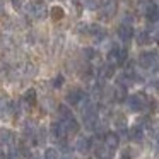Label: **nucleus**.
Instances as JSON below:
<instances>
[{"instance_id":"1","label":"nucleus","mask_w":159,"mask_h":159,"mask_svg":"<svg viewBox=\"0 0 159 159\" xmlns=\"http://www.w3.org/2000/svg\"><path fill=\"white\" fill-rule=\"evenodd\" d=\"M24 11H26V14L31 19H34V21H43V19H46V16H48V7H46L45 0H31V2L26 4Z\"/></svg>"},{"instance_id":"2","label":"nucleus","mask_w":159,"mask_h":159,"mask_svg":"<svg viewBox=\"0 0 159 159\" xmlns=\"http://www.w3.org/2000/svg\"><path fill=\"white\" fill-rule=\"evenodd\" d=\"M127 104L132 111L140 113V111H144L149 106V99L145 94H132V96L127 98Z\"/></svg>"},{"instance_id":"3","label":"nucleus","mask_w":159,"mask_h":159,"mask_svg":"<svg viewBox=\"0 0 159 159\" xmlns=\"http://www.w3.org/2000/svg\"><path fill=\"white\" fill-rule=\"evenodd\" d=\"M65 99L70 106H80V104H84L87 101V96L80 87H74V89H70L69 93H67Z\"/></svg>"},{"instance_id":"4","label":"nucleus","mask_w":159,"mask_h":159,"mask_svg":"<svg viewBox=\"0 0 159 159\" xmlns=\"http://www.w3.org/2000/svg\"><path fill=\"white\" fill-rule=\"evenodd\" d=\"M67 135L69 134H67L65 127L62 125V121H53V123L50 125V137H52L55 142H58V144H65Z\"/></svg>"},{"instance_id":"5","label":"nucleus","mask_w":159,"mask_h":159,"mask_svg":"<svg viewBox=\"0 0 159 159\" xmlns=\"http://www.w3.org/2000/svg\"><path fill=\"white\" fill-rule=\"evenodd\" d=\"M139 63L145 70L156 69L157 67V53L156 52H142L140 57H139Z\"/></svg>"},{"instance_id":"6","label":"nucleus","mask_w":159,"mask_h":159,"mask_svg":"<svg viewBox=\"0 0 159 159\" xmlns=\"http://www.w3.org/2000/svg\"><path fill=\"white\" fill-rule=\"evenodd\" d=\"M75 149L80 152V154H87V152H91L93 151V139L87 137V135H80V137L77 139Z\"/></svg>"},{"instance_id":"7","label":"nucleus","mask_w":159,"mask_h":159,"mask_svg":"<svg viewBox=\"0 0 159 159\" xmlns=\"http://www.w3.org/2000/svg\"><path fill=\"white\" fill-rule=\"evenodd\" d=\"M0 144L7 145L9 149L16 147V134L7 128H0Z\"/></svg>"},{"instance_id":"8","label":"nucleus","mask_w":159,"mask_h":159,"mask_svg":"<svg viewBox=\"0 0 159 159\" xmlns=\"http://www.w3.org/2000/svg\"><path fill=\"white\" fill-rule=\"evenodd\" d=\"M62 125L65 127L67 134H70V135H75L77 132L80 130V123L77 121V118L74 116V115H72V116H69V118H65V120H62Z\"/></svg>"},{"instance_id":"9","label":"nucleus","mask_w":159,"mask_h":159,"mask_svg":"<svg viewBox=\"0 0 159 159\" xmlns=\"http://www.w3.org/2000/svg\"><path fill=\"white\" fill-rule=\"evenodd\" d=\"M36 101H38V96H36V89H28L24 94H22V99H21V103H22V106L24 108H33L36 104Z\"/></svg>"},{"instance_id":"10","label":"nucleus","mask_w":159,"mask_h":159,"mask_svg":"<svg viewBox=\"0 0 159 159\" xmlns=\"http://www.w3.org/2000/svg\"><path fill=\"white\" fill-rule=\"evenodd\" d=\"M103 144L106 145L111 152H115L118 149V145H120V137H118L116 134H113V132H110V134L104 135V142H103Z\"/></svg>"},{"instance_id":"11","label":"nucleus","mask_w":159,"mask_h":159,"mask_svg":"<svg viewBox=\"0 0 159 159\" xmlns=\"http://www.w3.org/2000/svg\"><path fill=\"white\" fill-rule=\"evenodd\" d=\"M118 36H120L121 41H130L134 38V28L130 24H121L118 28Z\"/></svg>"},{"instance_id":"12","label":"nucleus","mask_w":159,"mask_h":159,"mask_svg":"<svg viewBox=\"0 0 159 159\" xmlns=\"http://www.w3.org/2000/svg\"><path fill=\"white\" fill-rule=\"evenodd\" d=\"M128 135H130V139L134 142H140L142 139H144V127H142V123L134 125V127L130 128V132H128Z\"/></svg>"},{"instance_id":"13","label":"nucleus","mask_w":159,"mask_h":159,"mask_svg":"<svg viewBox=\"0 0 159 159\" xmlns=\"http://www.w3.org/2000/svg\"><path fill=\"white\" fill-rule=\"evenodd\" d=\"M145 17H147V21H151V22L159 21V9H157V5L151 2V4L145 7Z\"/></svg>"},{"instance_id":"14","label":"nucleus","mask_w":159,"mask_h":159,"mask_svg":"<svg viewBox=\"0 0 159 159\" xmlns=\"http://www.w3.org/2000/svg\"><path fill=\"white\" fill-rule=\"evenodd\" d=\"M94 154H96V157H98V159H110L113 152H111L104 144H99L96 149H94Z\"/></svg>"},{"instance_id":"15","label":"nucleus","mask_w":159,"mask_h":159,"mask_svg":"<svg viewBox=\"0 0 159 159\" xmlns=\"http://www.w3.org/2000/svg\"><path fill=\"white\" fill-rule=\"evenodd\" d=\"M43 159H60V151L57 147H46Z\"/></svg>"},{"instance_id":"16","label":"nucleus","mask_w":159,"mask_h":159,"mask_svg":"<svg viewBox=\"0 0 159 159\" xmlns=\"http://www.w3.org/2000/svg\"><path fill=\"white\" fill-rule=\"evenodd\" d=\"M58 116H60V121L62 120H65V118H69V116H72V111H70V108H67V104H60L58 106Z\"/></svg>"},{"instance_id":"17","label":"nucleus","mask_w":159,"mask_h":159,"mask_svg":"<svg viewBox=\"0 0 159 159\" xmlns=\"http://www.w3.org/2000/svg\"><path fill=\"white\" fill-rule=\"evenodd\" d=\"M63 14H65V11H63V7H60V5H53L52 11H50V16H52L55 21H58V19L63 17Z\"/></svg>"},{"instance_id":"18","label":"nucleus","mask_w":159,"mask_h":159,"mask_svg":"<svg viewBox=\"0 0 159 159\" xmlns=\"http://www.w3.org/2000/svg\"><path fill=\"white\" fill-rule=\"evenodd\" d=\"M137 43L139 45H149L151 43V34H149V31H140L137 34Z\"/></svg>"},{"instance_id":"19","label":"nucleus","mask_w":159,"mask_h":159,"mask_svg":"<svg viewBox=\"0 0 159 159\" xmlns=\"http://www.w3.org/2000/svg\"><path fill=\"white\" fill-rule=\"evenodd\" d=\"M9 104H11V101L0 96V116H5V113H9Z\"/></svg>"},{"instance_id":"20","label":"nucleus","mask_w":159,"mask_h":159,"mask_svg":"<svg viewBox=\"0 0 159 159\" xmlns=\"http://www.w3.org/2000/svg\"><path fill=\"white\" fill-rule=\"evenodd\" d=\"M101 74H103L104 79H110V77H113V74H115V67H113V63H110V65H104V67H103V70H101Z\"/></svg>"},{"instance_id":"21","label":"nucleus","mask_w":159,"mask_h":159,"mask_svg":"<svg viewBox=\"0 0 159 159\" xmlns=\"http://www.w3.org/2000/svg\"><path fill=\"white\" fill-rule=\"evenodd\" d=\"M62 86H63V75H62V74H58V75L55 77V80H53V87L58 89V87H62Z\"/></svg>"},{"instance_id":"22","label":"nucleus","mask_w":159,"mask_h":159,"mask_svg":"<svg viewBox=\"0 0 159 159\" xmlns=\"http://www.w3.org/2000/svg\"><path fill=\"white\" fill-rule=\"evenodd\" d=\"M127 60V50L125 48H120V55H118V62L116 63H123Z\"/></svg>"},{"instance_id":"23","label":"nucleus","mask_w":159,"mask_h":159,"mask_svg":"<svg viewBox=\"0 0 159 159\" xmlns=\"http://www.w3.org/2000/svg\"><path fill=\"white\" fill-rule=\"evenodd\" d=\"M11 4L14 5V9H17V11H19V9L22 7V0H11Z\"/></svg>"},{"instance_id":"24","label":"nucleus","mask_w":159,"mask_h":159,"mask_svg":"<svg viewBox=\"0 0 159 159\" xmlns=\"http://www.w3.org/2000/svg\"><path fill=\"white\" fill-rule=\"evenodd\" d=\"M0 159H5V154H2V152H0Z\"/></svg>"},{"instance_id":"25","label":"nucleus","mask_w":159,"mask_h":159,"mask_svg":"<svg viewBox=\"0 0 159 159\" xmlns=\"http://www.w3.org/2000/svg\"><path fill=\"white\" fill-rule=\"evenodd\" d=\"M157 156H159V137H157Z\"/></svg>"},{"instance_id":"26","label":"nucleus","mask_w":159,"mask_h":159,"mask_svg":"<svg viewBox=\"0 0 159 159\" xmlns=\"http://www.w3.org/2000/svg\"><path fill=\"white\" fill-rule=\"evenodd\" d=\"M31 159H39V157H38V156H33V157H31Z\"/></svg>"},{"instance_id":"27","label":"nucleus","mask_w":159,"mask_h":159,"mask_svg":"<svg viewBox=\"0 0 159 159\" xmlns=\"http://www.w3.org/2000/svg\"><path fill=\"white\" fill-rule=\"evenodd\" d=\"M62 159H70V157H62Z\"/></svg>"}]
</instances>
